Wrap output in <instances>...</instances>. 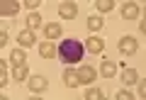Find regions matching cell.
Instances as JSON below:
<instances>
[{
	"label": "cell",
	"instance_id": "1",
	"mask_svg": "<svg viewBox=\"0 0 146 100\" xmlns=\"http://www.w3.org/2000/svg\"><path fill=\"white\" fill-rule=\"evenodd\" d=\"M85 54V47L78 42V39H63L61 44H58V61L63 63V66H71V63H80V59H83Z\"/></svg>",
	"mask_w": 146,
	"mask_h": 100
},
{
	"label": "cell",
	"instance_id": "2",
	"mask_svg": "<svg viewBox=\"0 0 146 100\" xmlns=\"http://www.w3.org/2000/svg\"><path fill=\"white\" fill-rule=\"evenodd\" d=\"M76 73H78V78H80V85H93L95 78H98V69H93V66H88V63H83Z\"/></svg>",
	"mask_w": 146,
	"mask_h": 100
},
{
	"label": "cell",
	"instance_id": "3",
	"mask_svg": "<svg viewBox=\"0 0 146 100\" xmlns=\"http://www.w3.org/2000/svg\"><path fill=\"white\" fill-rule=\"evenodd\" d=\"M117 47H119V51L124 54V56H131V54H136V51H139V42H136L134 37H122Z\"/></svg>",
	"mask_w": 146,
	"mask_h": 100
},
{
	"label": "cell",
	"instance_id": "4",
	"mask_svg": "<svg viewBox=\"0 0 146 100\" xmlns=\"http://www.w3.org/2000/svg\"><path fill=\"white\" fill-rule=\"evenodd\" d=\"M122 17L124 20H139L141 17V5L139 3H122Z\"/></svg>",
	"mask_w": 146,
	"mask_h": 100
},
{
	"label": "cell",
	"instance_id": "5",
	"mask_svg": "<svg viewBox=\"0 0 146 100\" xmlns=\"http://www.w3.org/2000/svg\"><path fill=\"white\" fill-rule=\"evenodd\" d=\"M29 90L34 95H42L44 90H49V81L44 78V76H32L29 78Z\"/></svg>",
	"mask_w": 146,
	"mask_h": 100
},
{
	"label": "cell",
	"instance_id": "6",
	"mask_svg": "<svg viewBox=\"0 0 146 100\" xmlns=\"http://www.w3.org/2000/svg\"><path fill=\"white\" fill-rule=\"evenodd\" d=\"M0 12L5 17H15L17 12H20V3H17V0H3V3H0Z\"/></svg>",
	"mask_w": 146,
	"mask_h": 100
},
{
	"label": "cell",
	"instance_id": "7",
	"mask_svg": "<svg viewBox=\"0 0 146 100\" xmlns=\"http://www.w3.org/2000/svg\"><path fill=\"white\" fill-rule=\"evenodd\" d=\"M58 15H61L63 20H73V17L78 15V5H76V3H61V5H58Z\"/></svg>",
	"mask_w": 146,
	"mask_h": 100
},
{
	"label": "cell",
	"instance_id": "8",
	"mask_svg": "<svg viewBox=\"0 0 146 100\" xmlns=\"http://www.w3.org/2000/svg\"><path fill=\"white\" fill-rule=\"evenodd\" d=\"M44 34L49 37V42H56V39H61L63 29H61V25H56V22H49V25H44Z\"/></svg>",
	"mask_w": 146,
	"mask_h": 100
},
{
	"label": "cell",
	"instance_id": "9",
	"mask_svg": "<svg viewBox=\"0 0 146 100\" xmlns=\"http://www.w3.org/2000/svg\"><path fill=\"white\" fill-rule=\"evenodd\" d=\"M17 44H20L22 49L34 47V32H32V29H22L20 34H17Z\"/></svg>",
	"mask_w": 146,
	"mask_h": 100
},
{
	"label": "cell",
	"instance_id": "10",
	"mask_svg": "<svg viewBox=\"0 0 146 100\" xmlns=\"http://www.w3.org/2000/svg\"><path fill=\"white\" fill-rule=\"evenodd\" d=\"M117 73V63L110 61V59H105L102 63H100V76H105V78H112V76Z\"/></svg>",
	"mask_w": 146,
	"mask_h": 100
},
{
	"label": "cell",
	"instance_id": "11",
	"mask_svg": "<svg viewBox=\"0 0 146 100\" xmlns=\"http://www.w3.org/2000/svg\"><path fill=\"white\" fill-rule=\"evenodd\" d=\"M83 47L88 49L90 54H100V51H102V49H105V42H102V39H100V37H90L88 42L83 44Z\"/></svg>",
	"mask_w": 146,
	"mask_h": 100
},
{
	"label": "cell",
	"instance_id": "12",
	"mask_svg": "<svg viewBox=\"0 0 146 100\" xmlns=\"http://www.w3.org/2000/svg\"><path fill=\"white\" fill-rule=\"evenodd\" d=\"M56 51H58V49L54 47V42H42V44H39V56H42V59H54Z\"/></svg>",
	"mask_w": 146,
	"mask_h": 100
},
{
	"label": "cell",
	"instance_id": "13",
	"mask_svg": "<svg viewBox=\"0 0 146 100\" xmlns=\"http://www.w3.org/2000/svg\"><path fill=\"white\" fill-rule=\"evenodd\" d=\"M136 81H139V71H134V69L122 71V83L124 85H136Z\"/></svg>",
	"mask_w": 146,
	"mask_h": 100
},
{
	"label": "cell",
	"instance_id": "14",
	"mask_svg": "<svg viewBox=\"0 0 146 100\" xmlns=\"http://www.w3.org/2000/svg\"><path fill=\"white\" fill-rule=\"evenodd\" d=\"M63 83L68 85V88H78L80 85V78L76 71H63Z\"/></svg>",
	"mask_w": 146,
	"mask_h": 100
},
{
	"label": "cell",
	"instance_id": "15",
	"mask_svg": "<svg viewBox=\"0 0 146 100\" xmlns=\"http://www.w3.org/2000/svg\"><path fill=\"white\" fill-rule=\"evenodd\" d=\"M39 27H42V15H39V12H29V15H27V29L36 32Z\"/></svg>",
	"mask_w": 146,
	"mask_h": 100
},
{
	"label": "cell",
	"instance_id": "16",
	"mask_svg": "<svg viewBox=\"0 0 146 100\" xmlns=\"http://www.w3.org/2000/svg\"><path fill=\"white\" fill-rule=\"evenodd\" d=\"M10 63L12 66H25L27 63V54L22 51V49H15V51L10 54Z\"/></svg>",
	"mask_w": 146,
	"mask_h": 100
},
{
	"label": "cell",
	"instance_id": "17",
	"mask_svg": "<svg viewBox=\"0 0 146 100\" xmlns=\"http://www.w3.org/2000/svg\"><path fill=\"white\" fill-rule=\"evenodd\" d=\"M12 76H15V83H22V81H27V78H29V69H27V63H25V66H15Z\"/></svg>",
	"mask_w": 146,
	"mask_h": 100
},
{
	"label": "cell",
	"instance_id": "18",
	"mask_svg": "<svg viewBox=\"0 0 146 100\" xmlns=\"http://www.w3.org/2000/svg\"><path fill=\"white\" fill-rule=\"evenodd\" d=\"M88 29L90 32H100L102 29V17L100 15H90L88 17Z\"/></svg>",
	"mask_w": 146,
	"mask_h": 100
},
{
	"label": "cell",
	"instance_id": "19",
	"mask_svg": "<svg viewBox=\"0 0 146 100\" xmlns=\"http://www.w3.org/2000/svg\"><path fill=\"white\" fill-rule=\"evenodd\" d=\"M105 98V93L100 88H90V90H85V100H102Z\"/></svg>",
	"mask_w": 146,
	"mask_h": 100
},
{
	"label": "cell",
	"instance_id": "20",
	"mask_svg": "<svg viewBox=\"0 0 146 100\" xmlns=\"http://www.w3.org/2000/svg\"><path fill=\"white\" fill-rule=\"evenodd\" d=\"M95 10L98 12H110L112 10V0H98L95 3Z\"/></svg>",
	"mask_w": 146,
	"mask_h": 100
},
{
	"label": "cell",
	"instance_id": "21",
	"mask_svg": "<svg viewBox=\"0 0 146 100\" xmlns=\"http://www.w3.org/2000/svg\"><path fill=\"white\" fill-rule=\"evenodd\" d=\"M7 83H10V76H7V71H0V88H7Z\"/></svg>",
	"mask_w": 146,
	"mask_h": 100
},
{
	"label": "cell",
	"instance_id": "22",
	"mask_svg": "<svg viewBox=\"0 0 146 100\" xmlns=\"http://www.w3.org/2000/svg\"><path fill=\"white\" fill-rule=\"evenodd\" d=\"M134 95H131V90H119L117 93V100H131Z\"/></svg>",
	"mask_w": 146,
	"mask_h": 100
},
{
	"label": "cell",
	"instance_id": "23",
	"mask_svg": "<svg viewBox=\"0 0 146 100\" xmlns=\"http://www.w3.org/2000/svg\"><path fill=\"white\" fill-rule=\"evenodd\" d=\"M7 42H10V34H7V29H5L3 34H0V47L5 49V47H7Z\"/></svg>",
	"mask_w": 146,
	"mask_h": 100
},
{
	"label": "cell",
	"instance_id": "24",
	"mask_svg": "<svg viewBox=\"0 0 146 100\" xmlns=\"http://www.w3.org/2000/svg\"><path fill=\"white\" fill-rule=\"evenodd\" d=\"M25 7H27V10H36V7H39V0H27Z\"/></svg>",
	"mask_w": 146,
	"mask_h": 100
}]
</instances>
